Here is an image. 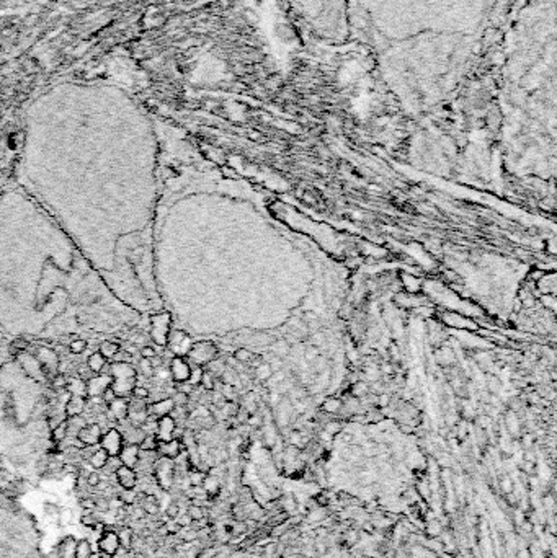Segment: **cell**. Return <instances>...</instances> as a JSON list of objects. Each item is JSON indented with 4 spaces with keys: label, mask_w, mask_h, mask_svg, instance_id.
<instances>
[{
    "label": "cell",
    "mask_w": 557,
    "mask_h": 558,
    "mask_svg": "<svg viewBox=\"0 0 557 558\" xmlns=\"http://www.w3.org/2000/svg\"><path fill=\"white\" fill-rule=\"evenodd\" d=\"M111 376V390L116 397L129 398L134 387L137 384V370L128 362H111L110 364Z\"/></svg>",
    "instance_id": "obj_1"
},
{
    "label": "cell",
    "mask_w": 557,
    "mask_h": 558,
    "mask_svg": "<svg viewBox=\"0 0 557 558\" xmlns=\"http://www.w3.org/2000/svg\"><path fill=\"white\" fill-rule=\"evenodd\" d=\"M170 323L172 318L169 314H157L150 318V336L155 344L158 346H165L167 344V336L170 332Z\"/></svg>",
    "instance_id": "obj_2"
},
{
    "label": "cell",
    "mask_w": 557,
    "mask_h": 558,
    "mask_svg": "<svg viewBox=\"0 0 557 558\" xmlns=\"http://www.w3.org/2000/svg\"><path fill=\"white\" fill-rule=\"evenodd\" d=\"M187 356L194 362L196 366H205L209 364L211 361H214L217 356V349L213 343L209 341H201V343H194L191 344V348L188 351Z\"/></svg>",
    "instance_id": "obj_3"
},
{
    "label": "cell",
    "mask_w": 557,
    "mask_h": 558,
    "mask_svg": "<svg viewBox=\"0 0 557 558\" xmlns=\"http://www.w3.org/2000/svg\"><path fill=\"white\" fill-rule=\"evenodd\" d=\"M103 450H107V454L110 457H118L123 446H125V438H123V432L116 428H111L108 431H105L102 434L100 444H98Z\"/></svg>",
    "instance_id": "obj_4"
},
{
    "label": "cell",
    "mask_w": 557,
    "mask_h": 558,
    "mask_svg": "<svg viewBox=\"0 0 557 558\" xmlns=\"http://www.w3.org/2000/svg\"><path fill=\"white\" fill-rule=\"evenodd\" d=\"M167 344H169V348L172 351V356H182L183 358L185 354H188L193 343L190 340V336L185 332L173 330V332H169V336H167Z\"/></svg>",
    "instance_id": "obj_5"
},
{
    "label": "cell",
    "mask_w": 557,
    "mask_h": 558,
    "mask_svg": "<svg viewBox=\"0 0 557 558\" xmlns=\"http://www.w3.org/2000/svg\"><path fill=\"white\" fill-rule=\"evenodd\" d=\"M173 472H175V465L170 459L161 457L155 460L154 464V473L157 478V483L162 486V488H169L172 480H173Z\"/></svg>",
    "instance_id": "obj_6"
},
{
    "label": "cell",
    "mask_w": 557,
    "mask_h": 558,
    "mask_svg": "<svg viewBox=\"0 0 557 558\" xmlns=\"http://www.w3.org/2000/svg\"><path fill=\"white\" fill-rule=\"evenodd\" d=\"M111 387L110 374H93L87 380V398H98Z\"/></svg>",
    "instance_id": "obj_7"
},
{
    "label": "cell",
    "mask_w": 557,
    "mask_h": 558,
    "mask_svg": "<svg viewBox=\"0 0 557 558\" xmlns=\"http://www.w3.org/2000/svg\"><path fill=\"white\" fill-rule=\"evenodd\" d=\"M102 428L100 424L96 423H88L84 428H81V431L77 432L75 439L78 442H82V446H98L100 439H102Z\"/></svg>",
    "instance_id": "obj_8"
},
{
    "label": "cell",
    "mask_w": 557,
    "mask_h": 558,
    "mask_svg": "<svg viewBox=\"0 0 557 558\" xmlns=\"http://www.w3.org/2000/svg\"><path fill=\"white\" fill-rule=\"evenodd\" d=\"M96 547H98V552L108 556H114L120 550V540L114 530L105 529L102 532V537L96 542Z\"/></svg>",
    "instance_id": "obj_9"
},
{
    "label": "cell",
    "mask_w": 557,
    "mask_h": 558,
    "mask_svg": "<svg viewBox=\"0 0 557 558\" xmlns=\"http://www.w3.org/2000/svg\"><path fill=\"white\" fill-rule=\"evenodd\" d=\"M191 374V367L182 356H173L170 359V376L176 384L187 382Z\"/></svg>",
    "instance_id": "obj_10"
},
{
    "label": "cell",
    "mask_w": 557,
    "mask_h": 558,
    "mask_svg": "<svg viewBox=\"0 0 557 558\" xmlns=\"http://www.w3.org/2000/svg\"><path fill=\"white\" fill-rule=\"evenodd\" d=\"M175 431H176V421L172 418V416H162V418L157 420V429H155V438L158 442L164 441H170L175 438Z\"/></svg>",
    "instance_id": "obj_11"
},
{
    "label": "cell",
    "mask_w": 557,
    "mask_h": 558,
    "mask_svg": "<svg viewBox=\"0 0 557 558\" xmlns=\"http://www.w3.org/2000/svg\"><path fill=\"white\" fill-rule=\"evenodd\" d=\"M114 477H116V482L120 483V486L123 490H134L137 485V472L134 468H129L121 465L116 472H114Z\"/></svg>",
    "instance_id": "obj_12"
},
{
    "label": "cell",
    "mask_w": 557,
    "mask_h": 558,
    "mask_svg": "<svg viewBox=\"0 0 557 558\" xmlns=\"http://www.w3.org/2000/svg\"><path fill=\"white\" fill-rule=\"evenodd\" d=\"M173 408H175L173 400L167 397V398H162V400H158V402L147 405V413H149V416H152V418L158 420V418H162V416H169L173 411Z\"/></svg>",
    "instance_id": "obj_13"
},
{
    "label": "cell",
    "mask_w": 557,
    "mask_h": 558,
    "mask_svg": "<svg viewBox=\"0 0 557 558\" xmlns=\"http://www.w3.org/2000/svg\"><path fill=\"white\" fill-rule=\"evenodd\" d=\"M139 454H141V449L137 444H125L118 457L121 460V465L134 468L136 470V465L139 462Z\"/></svg>",
    "instance_id": "obj_14"
},
{
    "label": "cell",
    "mask_w": 557,
    "mask_h": 558,
    "mask_svg": "<svg viewBox=\"0 0 557 558\" xmlns=\"http://www.w3.org/2000/svg\"><path fill=\"white\" fill-rule=\"evenodd\" d=\"M157 454H161V457H165V459H170V460H175L178 459L180 454H182V442L178 439H170V441H164V442H158L157 446Z\"/></svg>",
    "instance_id": "obj_15"
},
{
    "label": "cell",
    "mask_w": 557,
    "mask_h": 558,
    "mask_svg": "<svg viewBox=\"0 0 557 558\" xmlns=\"http://www.w3.org/2000/svg\"><path fill=\"white\" fill-rule=\"evenodd\" d=\"M108 411L116 421H125L128 420V411H129V400L125 397H116L113 402L108 403Z\"/></svg>",
    "instance_id": "obj_16"
},
{
    "label": "cell",
    "mask_w": 557,
    "mask_h": 558,
    "mask_svg": "<svg viewBox=\"0 0 557 558\" xmlns=\"http://www.w3.org/2000/svg\"><path fill=\"white\" fill-rule=\"evenodd\" d=\"M85 408H87V398L85 397H72V395H70V398L64 405V415H66V418L81 416Z\"/></svg>",
    "instance_id": "obj_17"
},
{
    "label": "cell",
    "mask_w": 557,
    "mask_h": 558,
    "mask_svg": "<svg viewBox=\"0 0 557 558\" xmlns=\"http://www.w3.org/2000/svg\"><path fill=\"white\" fill-rule=\"evenodd\" d=\"M75 547L77 540L72 535H67L57 545V556L59 558H75Z\"/></svg>",
    "instance_id": "obj_18"
},
{
    "label": "cell",
    "mask_w": 557,
    "mask_h": 558,
    "mask_svg": "<svg viewBox=\"0 0 557 558\" xmlns=\"http://www.w3.org/2000/svg\"><path fill=\"white\" fill-rule=\"evenodd\" d=\"M66 390L72 397H85L87 398V382L81 377H72L67 379Z\"/></svg>",
    "instance_id": "obj_19"
},
{
    "label": "cell",
    "mask_w": 557,
    "mask_h": 558,
    "mask_svg": "<svg viewBox=\"0 0 557 558\" xmlns=\"http://www.w3.org/2000/svg\"><path fill=\"white\" fill-rule=\"evenodd\" d=\"M107 364H108V361L105 359L98 351L92 353L87 359V367H88V370L92 372V374H102Z\"/></svg>",
    "instance_id": "obj_20"
},
{
    "label": "cell",
    "mask_w": 557,
    "mask_h": 558,
    "mask_svg": "<svg viewBox=\"0 0 557 558\" xmlns=\"http://www.w3.org/2000/svg\"><path fill=\"white\" fill-rule=\"evenodd\" d=\"M108 457H110V456L107 454V450H103V449L98 446V447H96L90 456H88V464H90V467H92V468H96V470H102V468H103L105 465H107Z\"/></svg>",
    "instance_id": "obj_21"
},
{
    "label": "cell",
    "mask_w": 557,
    "mask_h": 558,
    "mask_svg": "<svg viewBox=\"0 0 557 558\" xmlns=\"http://www.w3.org/2000/svg\"><path fill=\"white\" fill-rule=\"evenodd\" d=\"M134 532H132V529L128 527V526H123L116 535H118V540H120V547L125 548V550H131L132 547V542H134V535H132Z\"/></svg>",
    "instance_id": "obj_22"
},
{
    "label": "cell",
    "mask_w": 557,
    "mask_h": 558,
    "mask_svg": "<svg viewBox=\"0 0 557 558\" xmlns=\"http://www.w3.org/2000/svg\"><path fill=\"white\" fill-rule=\"evenodd\" d=\"M118 351H120V344L113 343V341H103V343L100 344V348H98V353H100L102 356H103L105 359H107V361L113 359V356H114V354H116Z\"/></svg>",
    "instance_id": "obj_23"
},
{
    "label": "cell",
    "mask_w": 557,
    "mask_h": 558,
    "mask_svg": "<svg viewBox=\"0 0 557 558\" xmlns=\"http://www.w3.org/2000/svg\"><path fill=\"white\" fill-rule=\"evenodd\" d=\"M157 446L158 441L155 438V434H146L143 441L139 442V449L144 450V452H157Z\"/></svg>",
    "instance_id": "obj_24"
},
{
    "label": "cell",
    "mask_w": 557,
    "mask_h": 558,
    "mask_svg": "<svg viewBox=\"0 0 557 558\" xmlns=\"http://www.w3.org/2000/svg\"><path fill=\"white\" fill-rule=\"evenodd\" d=\"M93 553V547L90 545L88 540H77V547H75V558H90V555Z\"/></svg>",
    "instance_id": "obj_25"
},
{
    "label": "cell",
    "mask_w": 557,
    "mask_h": 558,
    "mask_svg": "<svg viewBox=\"0 0 557 558\" xmlns=\"http://www.w3.org/2000/svg\"><path fill=\"white\" fill-rule=\"evenodd\" d=\"M158 508H161V504H158V500L155 496H152V494L146 496L144 504H143V509L146 511V514H149V516L158 514Z\"/></svg>",
    "instance_id": "obj_26"
},
{
    "label": "cell",
    "mask_w": 557,
    "mask_h": 558,
    "mask_svg": "<svg viewBox=\"0 0 557 558\" xmlns=\"http://www.w3.org/2000/svg\"><path fill=\"white\" fill-rule=\"evenodd\" d=\"M443 318H445V322H446V323L453 325V326H464V328H466V326H469V328H474V323L467 322V320H464V318L457 317V315H453V314H445V315H443Z\"/></svg>",
    "instance_id": "obj_27"
},
{
    "label": "cell",
    "mask_w": 557,
    "mask_h": 558,
    "mask_svg": "<svg viewBox=\"0 0 557 558\" xmlns=\"http://www.w3.org/2000/svg\"><path fill=\"white\" fill-rule=\"evenodd\" d=\"M67 438V418L64 421H61L57 426L52 428V439L56 442H61Z\"/></svg>",
    "instance_id": "obj_28"
},
{
    "label": "cell",
    "mask_w": 557,
    "mask_h": 558,
    "mask_svg": "<svg viewBox=\"0 0 557 558\" xmlns=\"http://www.w3.org/2000/svg\"><path fill=\"white\" fill-rule=\"evenodd\" d=\"M203 490L206 491V494H214L219 490V482L214 477H206L205 482H203Z\"/></svg>",
    "instance_id": "obj_29"
},
{
    "label": "cell",
    "mask_w": 557,
    "mask_h": 558,
    "mask_svg": "<svg viewBox=\"0 0 557 558\" xmlns=\"http://www.w3.org/2000/svg\"><path fill=\"white\" fill-rule=\"evenodd\" d=\"M402 282L410 292H417L420 289V279L410 276V274H402Z\"/></svg>",
    "instance_id": "obj_30"
},
{
    "label": "cell",
    "mask_w": 557,
    "mask_h": 558,
    "mask_svg": "<svg viewBox=\"0 0 557 558\" xmlns=\"http://www.w3.org/2000/svg\"><path fill=\"white\" fill-rule=\"evenodd\" d=\"M543 279H546V282H544V281L539 282V289L544 291V294H554V291H555V279H554V274H551V276H546V278H543Z\"/></svg>",
    "instance_id": "obj_31"
},
{
    "label": "cell",
    "mask_w": 557,
    "mask_h": 558,
    "mask_svg": "<svg viewBox=\"0 0 557 558\" xmlns=\"http://www.w3.org/2000/svg\"><path fill=\"white\" fill-rule=\"evenodd\" d=\"M139 370L143 372V376H146V377H152V374H154L152 361H150V359H146V358H141V361H139Z\"/></svg>",
    "instance_id": "obj_32"
},
{
    "label": "cell",
    "mask_w": 557,
    "mask_h": 558,
    "mask_svg": "<svg viewBox=\"0 0 557 558\" xmlns=\"http://www.w3.org/2000/svg\"><path fill=\"white\" fill-rule=\"evenodd\" d=\"M176 534L180 535V539L183 540V542H193L194 539H198V532H196V530H191L188 527H182Z\"/></svg>",
    "instance_id": "obj_33"
},
{
    "label": "cell",
    "mask_w": 557,
    "mask_h": 558,
    "mask_svg": "<svg viewBox=\"0 0 557 558\" xmlns=\"http://www.w3.org/2000/svg\"><path fill=\"white\" fill-rule=\"evenodd\" d=\"M51 384H52V388H54V390L61 392V390H64V388H66L67 379L63 374H54V377H52V380H51Z\"/></svg>",
    "instance_id": "obj_34"
},
{
    "label": "cell",
    "mask_w": 557,
    "mask_h": 558,
    "mask_svg": "<svg viewBox=\"0 0 557 558\" xmlns=\"http://www.w3.org/2000/svg\"><path fill=\"white\" fill-rule=\"evenodd\" d=\"M118 498L121 500V503L125 504V506H132V503L136 501V493H134V490H125Z\"/></svg>",
    "instance_id": "obj_35"
},
{
    "label": "cell",
    "mask_w": 557,
    "mask_h": 558,
    "mask_svg": "<svg viewBox=\"0 0 557 558\" xmlns=\"http://www.w3.org/2000/svg\"><path fill=\"white\" fill-rule=\"evenodd\" d=\"M111 361L113 362H128V364H131V362H132V354L129 351H125V349L120 348V351L114 354Z\"/></svg>",
    "instance_id": "obj_36"
},
{
    "label": "cell",
    "mask_w": 557,
    "mask_h": 558,
    "mask_svg": "<svg viewBox=\"0 0 557 558\" xmlns=\"http://www.w3.org/2000/svg\"><path fill=\"white\" fill-rule=\"evenodd\" d=\"M69 349H70V353H74V354H82L87 349V341L85 340H74L72 343L69 344Z\"/></svg>",
    "instance_id": "obj_37"
},
{
    "label": "cell",
    "mask_w": 557,
    "mask_h": 558,
    "mask_svg": "<svg viewBox=\"0 0 557 558\" xmlns=\"http://www.w3.org/2000/svg\"><path fill=\"white\" fill-rule=\"evenodd\" d=\"M340 406H342V402H340V400H335V398H330V400H327V402L324 403V410H325V411L333 413V411H339V410H340Z\"/></svg>",
    "instance_id": "obj_38"
},
{
    "label": "cell",
    "mask_w": 557,
    "mask_h": 558,
    "mask_svg": "<svg viewBox=\"0 0 557 558\" xmlns=\"http://www.w3.org/2000/svg\"><path fill=\"white\" fill-rule=\"evenodd\" d=\"M187 514L191 518V521H201L203 516H205V512H203V508H200V506H190Z\"/></svg>",
    "instance_id": "obj_39"
},
{
    "label": "cell",
    "mask_w": 557,
    "mask_h": 558,
    "mask_svg": "<svg viewBox=\"0 0 557 558\" xmlns=\"http://www.w3.org/2000/svg\"><path fill=\"white\" fill-rule=\"evenodd\" d=\"M165 514H167V518H169V519H175L176 516H178L180 514L178 503H170L169 506H167V509H165Z\"/></svg>",
    "instance_id": "obj_40"
},
{
    "label": "cell",
    "mask_w": 557,
    "mask_h": 558,
    "mask_svg": "<svg viewBox=\"0 0 557 558\" xmlns=\"http://www.w3.org/2000/svg\"><path fill=\"white\" fill-rule=\"evenodd\" d=\"M252 358H253V354L249 349H237L235 351V359L241 361V362H249V361H252Z\"/></svg>",
    "instance_id": "obj_41"
},
{
    "label": "cell",
    "mask_w": 557,
    "mask_h": 558,
    "mask_svg": "<svg viewBox=\"0 0 557 558\" xmlns=\"http://www.w3.org/2000/svg\"><path fill=\"white\" fill-rule=\"evenodd\" d=\"M205 478H206V475L203 473V472H191V473H190V482H191V485H193V486H200V485H203V482H205Z\"/></svg>",
    "instance_id": "obj_42"
},
{
    "label": "cell",
    "mask_w": 557,
    "mask_h": 558,
    "mask_svg": "<svg viewBox=\"0 0 557 558\" xmlns=\"http://www.w3.org/2000/svg\"><path fill=\"white\" fill-rule=\"evenodd\" d=\"M81 524H84L85 527H95L96 526V518L92 514V512H85V514L81 518Z\"/></svg>",
    "instance_id": "obj_43"
},
{
    "label": "cell",
    "mask_w": 557,
    "mask_h": 558,
    "mask_svg": "<svg viewBox=\"0 0 557 558\" xmlns=\"http://www.w3.org/2000/svg\"><path fill=\"white\" fill-rule=\"evenodd\" d=\"M100 482H102V477H100L98 472H90L87 475V485L88 486H93V488H96Z\"/></svg>",
    "instance_id": "obj_44"
},
{
    "label": "cell",
    "mask_w": 557,
    "mask_h": 558,
    "mask_svg": "<svg viewBox=\"0 0 557 558\" xmlns=\"http://www.w3.org/2000/svg\"><path fill=\"white\" fill-rule=\"evenodd\" d=\"M132 397H134V398H139V400H147V397L150 395L149 394V390H147V388L146 387H134V390H132V394H131Z\"/></svg>",
    "instance_id": "obj_45"
},
{
    "label": "cell",
    "mask_w": 557,
    "mask_h": 558,
    "mask_svg": "<svg viewBox=\"0 0 557 558\" xmlns=\"http://www.w3.org/2000/svg\"><path fill=\"white\" fill-rule=\"evenodd\" d=\"M271 366L270 364H262L258 369H257V377L258 379H270L271 377Z\"/></svg>",
    "instance_id": "obj_46"
},
{
    "label": "cell",
    "mask_w": 557,
    "mask_h": 558,
    "mask_svg": "<svg viewBox=\"0 0 557 558\" xmlns=\"http://www.w3.org/2000/svg\"><path fill=\"white\" fill-rule=\"evenodd\" d=\"M59 521L63 526H67L70 524V521H72V511L70 509H61L59 511Z\"/></svg>",
    "instance_id": "obj_47"
},
{
    "label": "cell",
    "mask_w": 557,
    "mask_h": 558,
    "mask_svg": "<svg viewBox=\"0 0 557 558\" xmlns=\"http://www.w3.org/2000/svg\"><path fill=\"white\" fill-rule=\"evenodd\" d=\"M141 356L146 358V359H154L157 356V351L152 346L146 344V346H143V349H141Z\"/></svg>",
    "instance_id": "obj_48"
},
{
    "label": "cell",
    "mask_w": 557,
    "mask_h": 558,
    "mask_svg": "<svg viewBox=\"0 0 557 558\" xmlns=\"http://www.w3.org/2000/svg\"><path fill=\"white\" fill-rule=\"evenodd\" d=\"M507 421H508V424H507L508 429L513 432V434H516L518 432V418H516V416L515 415H510Z\"/></svg>",
    "instance_id": "obj_49"
},
{
    "label": "cell",
    "mask_w": 557,
    "mask_h": 558,
    "mask_svg": "<svg viewBox=\"0 0 557 558\" xmlns=\"http://www.w3.org/2000/svg\"><path fill=\"white\" fill-rule=\"evenodd\" d=\"M114 398H116V395H114V392L111 390V387H110L108 390H107V392H105V394L102 395V400H103L105 403H110V402H113Z\"/></svg>",
    "instance_id": "obj_50"
},
{
    "label": "cell",
    "mask_w": 557,
    "mask_h": 558,
    "mask_svg": "<svg viewBox=\"0 0 557 558\" xmlns=\"http://www.w3.org/2000/svg\"><path fill=\"white\" fill-rule=\"evenodd\" d=\"M81 506H82L84 509H87V511H92V509H95V508H96L93 500H82V501H81Z\"/></svg>",
    "instance_id": "obj_51"
},
{
    "label": "cell",
    "mask_w": 557,
    "mask_h": 558,
    "mask_svg": "<svg viewBox=\"0 0 557 558\" xmlns=\"http://www.w3.org/2000/svg\"><path fill=\"white\" fill-rule=\"evenodd\" d=\"M95 506L102 509V511H108L110 509V504H108V500H96L95 501Z\"/></svg>",
    "instance_id": "obj_52"
},
{
    "label": "cell",
    "mask_w": 557,
    "mask_h": 558,
    "mask_svg": "<svg viewBox=\"0 0 557 558\" xmlns=\"http://www.w3.org/2000/svg\"><path fill=\"white\" fill-rule=\"evenodd\" d=\"M132 516H134L137 521H141V519L146 516V511L143 509V506H141V508H134V509H132Z\"/></svg>",
    "instance_id": "obj_53"
},
{
    "label": "cell",
    "mask_w": 557,
    "mask_h": 558,
    "mask_svg": "<svg viewBox=\"0 0 557 558\" xmlns=\"http://www.w3.org/2000/svg\"><path fill=\"white\" fill-rule=\"evenodd\" d=\"M440 530H441V527H440V524H436V522H435V526H430V527H428V532H430L431 535L440 534Z\"/></svg>",
    "instance_id": "obj_54"
},
{
    "label": "cell",
    "mask_w": 557,
    "mask_h": 558,
    "mask_svg": "<svg viewBox=\"0 0 557 558\" xmlns=\"http://www.w3.org/2000/svg\"><path fill=\"white\" fill-rule=\"evenodd\" d=\"M503 490H505L507 493H511V483H510L508 478H505V480H503Z\"/></svg>",
    "instance_id": "obj_55"
},
{
    "label": "cell",
    "mask_w": 557,
    "mask_h": 558,
    "mask_svg": "<svg viewBox=\"0 0 557 558\" xmlns=\"http://www.w3.org/2000/svg\"><path fill=\"white\" fill-rule=\"evenodd\" d=\"M90 558H102V556H100L98 553H92V555H90Z\"/></svg>",
    "instance_id": "obj_56"
}]
</instances>
